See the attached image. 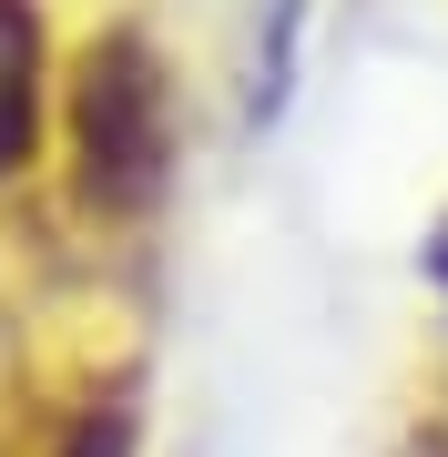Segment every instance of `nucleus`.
I'll list each match as a JSON object with an SVG mask.
<instances>
[{"label":"nucleus","mask_w":448,"mask_h":457,"mask_svg":"<svg viewBox=\"0 0 448 457\" xmlns=\"http://www.w3.org/2000/svg\"><path fill=\"white\" fill-rule=\"evenodd\" d=\"M164 173H173V71L153 31L113 21L72 62V183L102 224H133L164 204Z\"/></svg>","instance_id":"obj_1"},{"label":"nucleus","mask_w":448,"mask_h":457,"mask_svg":"<svg viewBox=\"0 0 448 457\" xmlns=\"http://www.w3.org/2000/svg\"><path fill=\"white\" fill-rule=\"evenodd\" d=\"M41 71H51L41 11L31 0H0V183L41 153Z\"/></svg>","instance_id":"obj_2"},{"label":"nucleus","mask_w":448,"mask_h":457,"mask_svg":"<svg viewBox=\"0 0 448 457\" xmlns=\"http://www.w3.org/2000/svg\"><path fill=\"white\" fill-rule=\"evenodd\" d=\"M62 457H133V407H123V396H92V407L62 427Z\"/></svg>","instance_id":"obj_3"},{"label":"nucleus","mask_w":448,"mask_h":457,"mask_svg":"<svg viewBox=\"0 0 448 457\" xmlns=\"http://www.w3.org/2000/svg\"><path fill=\"white\" fill-rule=\"evenodd\" d=\"M408 457H448V417H418V437H408Z\"/></svg>","instance_id":"obj_4"},{"label":"nucleus","mask_w":448,"mask_h":457,"mask_svg":"<svg viewBox=\"0 0 448 457\" xmlns=\"http://www.w3.org/2000/svg\"><path fill=\"white\" fill-rule=\"evenodd\" d=\"M428 264H438V285H448V224H438V245H428Z\"/></svg>","instance_id":"obj_5"}]
</instances>
